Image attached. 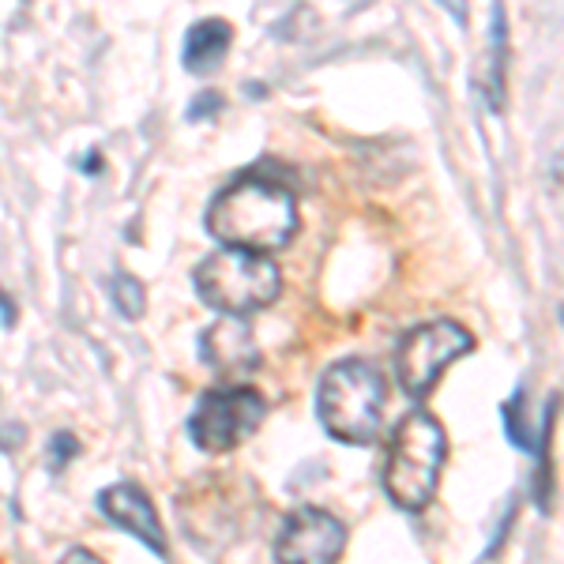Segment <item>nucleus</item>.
Returning <instances> with one entry per match:
<instances>
[{
  "label": "nucleus",
  "mask_w": 564,
  "mask_h": 564,
  "mask_svg": "<svg viewBox=\"0 0 564 564\" xmlns=\"http://www.w3.org/2000/svg\"><path fill=\"white\" fill-rule=\"evenodd\" d=\"M207 230L223 249L263 252L282 249L297 234V199L263 170L234 177L207 207Z\"/></svg>",
  "instance_id": "obj_1"
},
{
  "label": "nucleus",
  "mask_w": 564,
  "mask_h": 564,
  "mask_svg": "<svg viewBox=\"0 0 564 564\" xmlns=\"http://www.w3.org/2000/svg\"><path fill=\"white\" fill-rule=\"evenodd\" d=\"M444 459H448V436L430 411H411L395 425L384 459V494L403 512H422L436 497Z\"/></svg>",
  "instance_id": "obj_2"
},
{
  "label": "nucleus",
  "mask_w": 564,
  "mask_h": 564,
  "mask_svg": "<svg viewBox=\"0 0 564 564\" xmlns=\"http://www.w3.org/2000/svg\"><path fill=\"white\" fill-rule=\"evenodd\" d=\"M316 417L339 444H372L384 417V380L369 361H335L316 388Z\"/></svg>",
  "instance_id": "obj_3"
},
{
  "label": "nucleus",
  "mask_w": 564,
  "mask_h": 564,
  "mask_svg": "<svg viewBox=\"0 0 564 564\" xmlns=\"http://www.w3.org/2000/svg\"><path fill=\"white\" fill-rule=\"evenodd\" d=\"M279 290H282V275L275 260L257 257V252L218 249L207 260H199L196 268L199 302L223 316H234V321L271 305L279 297Z\"/></svg>",
  "instance_id": "obj_4"
},
{
  "label": "nucleus",
  "mask_w": 564,
  "mask_h": 564,
  "mask_svg": "<svg viewBox=\"0 0 564 564\" xmlns=\"http://www.w3.org/2000/svg\"><path fill=\"white\" fill-rule=\"evenodd\" d=\"M475 350V335L456 321H433L403 335L395 350V377L399 388L411 399H425L444 377L452 361L467 358Z\"/></svg>",
  "instance_id": "obj_5"
},
{
  "label": "nucleus",
  "mask_w": 564,
  "mask_h": 564,
  "mask_svg": "<svg viewBox=\"0 0 564 564\" xmlns=\"http://www.w3.org/2000/svg\"><path fill=\"white\" fill-rule=\"evenodd\" d=\"M268 417V403L260 391L252 388H215L204 391L196 403L193 417H188V436L199 452H234L238 444L249 441L260 430V422Z\"/></svg>",
  "instance_id": "obj_6"
},
{
  "label": "nucleus",
  "mask_w": 564,
  "mask_h": 564,
  "mask_svg": "<svg viewBox=\"0 0 564 564\" xmlns=\"http://www.w3.org/2000/svg\"><path fill=\"white\" fill-rule=\"evenodd\" d=\"M347 545V527L324 508H297L275 539V564H335Z\"/></svg>",
  "instance_id": "obj_7"
},
{
  "label": "nucleus",
  "mask_w": 564,
  "mask_h": 564,
  "mask_svg": "<svg viewBox=\"0 0 564 564\" xmlns=\"http://www.w3.org/2000/svg\"><path fill=\"white\" fill-rule=\"evenodd\" d=\"M98 508H102V516L113 527H121L132 539H140L151 553L166 557V531H162L151 497L135 481H117V486L102 489L98 494Z\"/></svg>",
  "instance_id": "obj_8"
},
{
  "label": "nucleus",
  "mask_w": 564,
  "mask_h": 564,
  "mask_svg": "<svg viewBox=\"0 0 564 564\" xmlns=\"http://www.w3.org/2000/svg\"><path fill=\"white\" fill-rule=\"evenodd\" d=\"M199 358H204L215 372H226V377L260 369L257 339H252L249 327L241 321H234V316H226V321L207 327L204 339H199Z\"/></svg>",
  "instance_id": "obj_9"
},
{
  "label": "nucleus",
  "mask_w": 564,
  "mask_h": 564,
  "mask_svg": "<svg viewBox=\"0 0 564 564\" xmlns=\"http://www.w3.org/2000/svg\"><path fill=\"white\" fill-rule=\"evenodd\" d=\"M230 42H234V31L226 20H199L185 39V68L193 76H212V72L223 65L226 53H230Z\"/></svg>",
  "instance_id": "obj_10"
},
{
  "label": "nucleus",
  "mask_w": 564,
  "mask_h": 564,
  "mask_svg": "<svg viewBox=\"0 0 564 564\" xmlns=\"http://www.w3.org/2000/svg\"><path fill=\"white\" fill-rule=\"evenodd\" d=\"M505 72H508V15L494 8V39H489V65H486V98L489 106H505Z\"/></svg>",
  "instance_id": "obj_11"
},
{
  "label": "nucleus",
  "mask_w": 564,
  "mask_h": 564,
  "mask_svg": "<svg viewBox=\"0 0 564 564\" xmlns=\"http://www.w3.org/2000/svg\"><path fill=\"white\" fill-rule=\"evenodd\" d=\"M109 294H113V305L121 316H129V321H140L143 316L148 294H143V286L132 275H113V282H109Z\"/></svg>",
  "instance_id": "obj_12"
},
{
  "label": "nucleus",
  "mask_w": 564,
  "mask_h": 564,
  "mask_svg": "<svg viewBox=\"0 0 564 564\" xmlns=\"http://www.w3.org/2000/svg\"><path fill=\"white\" fill-rule=\"evenodd\" d=\"M218 109H223V95H215V90H199L193 102H188L185 117L188 121H204V117H215Z\"/></svg>",
  "instance_id": "obj_13"
},
{
  "label": "nucleus",
  "mask_w": 564,
  "mask_h": 564,
  "mask_svg": "<svg viewBox=\"0 0 564 564\" xmlns=\"http://www.w3.org/2000/svg\"><path fill=\"white\" fill-rule=\"evenodd\" d=\"M76 452H79L76 436L57 433V436H53V444H50V467H53V470H61V467H65V463L76 459Z\"/></svg>",
  "instance_id": "obj_14"
},
{
  "label": "nucleus",
  "mask_w": 564,
  "mask_h": 564,
  "mask_svg": "<svg viewBox=\"0 0 564 564\" xmlns=\"http://www.w3.org/2000/svg\"><path fill=\"white\" fill-rule=\"evenodd\" d=\"M20 444H23L20 425H12V433H0V448H20Z\"/></svg>",
  "instance_id": "obj_15"
},
{
  "label": "nucleus",
  "mask_w": 564,
  "mask_h": 564,
  "mask_svg": "<svg viewBox=\"0 0 564 564\" xmlns=\"http://www.w3.org/2000/svg\"><path fill=\"white\" fill-rule=\"evenodd\" d=\"M61 564H102V561H98V557H90L87 550H68V557L61 561Z\"/></svg>",
  "instance_id": "obj_16"
},
{
  "label": "nucleus",
  "mask_w": 564,
  "mask_h": 564,
  "mask_svg": "<svg viewBox=\"0 0 564 564\" xmlns=\"http://www.w3.org/2000/svg\"><path fill=\"white\" fill-rule=\"evenodd\" d=\"M0 321H4V324H12V321H15L12 297H4V290H0Z\"/></svg>",
  "instance_id": "obj_17"
},
{
  "label": "nucleus",
  "mask_w": 564,
  "mask_h": 564,
  "mask_svg": "<svg viewBox=\"0 0 564 564\" xmlns=\"http://www.w3.org/2000/svg\"><path fill=\"white\" fill-rule=\"evenodd\" d=\"M102 170V159H98V151H87V159H84V174H98Z\"/></svg>",
  "instance_id": "obj_18"
}]
</instances>
